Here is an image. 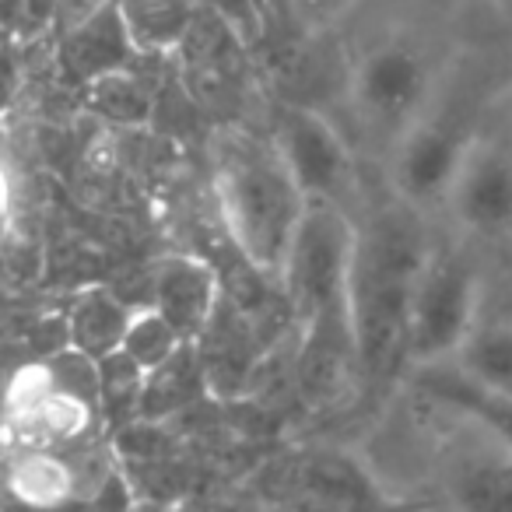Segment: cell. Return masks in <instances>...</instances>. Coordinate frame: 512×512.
Here are the masks:
<instances>
[{"mask_svg": "<svg viewBox=\"0 0 512 512\" xmlns=\"http://www.w3.org/2000/svg\"><path fill=\"white\" fill-rule=\"evenodd\" d=\"M484 306L481 267L467 246L449 235H432L404 323V372L449 362L470 334Z\"/></svg>", "mask_w": 512, "mask_h": 512, "instance_id": "5b68a950", "label": "cell"}, {"mask_svg": "<svg viewBox=\"0 0 512 512\" xmlns=\"http://www.w3.org/2000/svg\"><path fill=\"white\" fill-rule=\"evenodd\" d=\"M4 488L25 505H64L81 495L74 463L60 449H18L4 470Z\"/></svg>", "mask_w": 512, "mask_h": 512, "instance_id": "e0dca14e", "label": "cell"}, {"mask_svg": "<svg viewBox=\"0 0 512 512\" xmlns=\"http://www.w3.org/2000/svg\"><path fill=\"white\" fill-rule=\"evenodd\" d=\"M362 0H292V15L302 32L316 36V32H330L341 25Z\"/></svg>", "mask_w": 512, "mask_h": 512, "instance_id": "603a6c76", "label": "cell"}, {"mask_svg": "<svg viewBox=\"0 0 512 512\" xmlns=\"http://www.w3.org/2000/svg\"><path fill=\"white\" fill-rule=\"evenodd\" d=\"M299 488L309 491L316 502H334V505L386 502L376 477L358 460H351V453H334V449L309 453L299 463Z\"/></svg>", "mask_w": 512, "mask_h": 512, "instance_id": "ac0fdd59", "label": "cell"}, {"mask_svg": "<svg viewBox=\"0 0 512 512\" xmlns=\"http://www.w3.org/2000/svg\"><path fill=\"white\" fill-rule=\"evenodd\" d=\"M123 25L144 57H172L200 15V0H116Z\"/></svg>", "mask_w": 512, "mask_h": 512, "instance_id": "5bb4252c", "label": "cell"}, {"mask_svg": "<svg viewBox=\"0 0 512 512\" xmlns=\"http://www.w3.org/2000/svg\"><path fill=\"white\" fill-rule=\"evenodd\" d=\"M442 214L463 239H512V88L484 102Z\"/></svg>", "mask_w": 512, "mask_h": 512, "instance_id": "8992f818", "label": "cell"}, {"mask_svg": "<svg viewBox=\"0 0 512 512\" xmlns=\"http://www.w3.org/2000/svg\"><path fill=\"white\" fill-rule=\"evenodd\" d=\"M81 92H85L88 113L113 127H144L155 116V88L137 64L102 74V78L88 81Z\"/></svg>", "mask_w": 512, "mask_h": 512, "instance_id": "d6986e66", "label": "cell"}, {"mask_svg": "<svg viewBox=\"0 0 512 512\" xmlns=\"http://www.w3.org/2000/svg\"><path fill=\"white\" fill-rule=\"evenodd\" d=\"M207 165L214 207L228 239L235 242L249 271L278 288L281 264L309 204L281 151L271 137L246 127H221L211 137Z\"/></svg>", "mask_w": 512, "mask_h": 512, "instance_id": "7a4b0ae2", "label": "cell"}, {"mask_svg": "<svg viewBox=\"0 0 512 512\" xmlns=\"http://www.w3.org/2000/svg\"><path fill=\"white\" fill-rule=\"evenodd\" d=\"M221 278L214 264L193 253H172L151 267V306L176 327L183 341H197L221 306Z\"/></svg>", "mask_w": 512, "mask_h": 512, "instance_id": "30bf717a", "label": "cell"}, {"mask_svg": "<svg viewBox=\"0 0 512 512\" xmlns=\"http://www.w3.org/2000/svg\"><path fill=\"white\" fill-rule=\"evenodd\" d=\"M449 60L432 43L397 29L372 39L348 74V109L358 130L390 151V144L432 102Z\"/></svg>", "mask_w": 512, "mask_h": 512, "instance_id": "277c9868", "label": "cell"}, {"mask_svg": "<svg viewBox=\"0 0 512 512\" xmlns=\"http://www.w3.org/2000/svg\"><path fill=\"white\" fill-rule=\"evenodd\" d=\"M484 102L488 95H481L474 78L456 71V64L449 60L432 102L386 151L390 197L414 207L425 218L442 214L449 183H453L463 148L481 120Z\"/></svg>", "mask_w": 512, "mask_h": 512, "instance_id": "3957f363", "label": "cell"}, {"mask_svg": "<svg viewBox=\"0 0 512 512\" xmlns=\"http://www.w3.org/2000/svg\"><path fill=\"white\" fill-rule=\"evenodd\" d=\"M204 397H211V390H207L197 348H193V341H183L162 365L144 372L137 421L162 425V421L176 418L179 411H186Z\"/></svg>", "mask_w": 512, "mask_h": 512, "instance_id": "7c38bea8", "label": "cell"}, {"mask_svg": "<svg viewBox=\"0 0 512 512\" xmlns=\"http://www.w3.org/2000/svg\"><path fill=\"white\" fill-rule=\"evenodd\" d=\"M99 411L109 428H127L137 421L144 369L123 348L102 355L99 362Z\"/></svg>", "mask_w": 512, "mask_h": 512, "instance_id": "ffe728a7", "label": "cell"}, {"mask_svg": "<svg viewBox=\"0 0 512 512\" xmlns=\"http://www.w3.org/2000/svg\"><path fill=\"white\" fill-rule=\"evenodd\" d=\"M267 137L281 151L309 204H334L355 214L362 193L358 158L351 141L327 113L302 102H285L274 113V127Z\"/></svg>", "mask_w": 512, "mask_h": 512, "instance_id": "52a82bcc", "label": "cell"}, {"mask_svg": "<svg viewBox=\"0 0 512 512\" xmlns=\"http://www.w3.org/2000/svg\"><path fill=\"white\" fill-rule=\"evenodd\" d=\"M85 502L102 505V509H134V505H141V498H137L127 467L113 460V463H106L102 474L92 481V491L85 495Z\"/></svg>", "mask_w": 512, "mask_h": 512, "instance_id": "7402d4cb", "label": "cell"}, {"mask_svg": "<svg viewBox=\"0 0 512 512\" xmlns=\"http://www.w3.org/2000/svg\"><path fill=\"white\" fill-rule=\"evenodd\" d=\"M102 414L64 393L43 358L18 365L4 386V432L18 449H64L81 442Z\"/></svg>", "mask_w": 512, "mask_h": 512, "instance_id": "ba28073f", "label": "cell"}, {"mask_svg": "<svg viewBox=\"0 0 512 512\" xmlns=\"http://www.w3.org/2000/svg\"><path fill=\"white\" fill-rule=\"evenodd\" d=\"M141 60L148 57L137 53L127 25H123L120 11H116V0H99L95 8H88L81 18H74L57 46L60 71L78 88H85L88 81L102 78L109 71L141 64Z\"/></svg>", "mask_w": 512, "mask_h": 512, "instance_id": "9c48e42d", "label": "cell"}, {"mask_svg": "<svg viewBox=\"0 0 512 512\" xmlns=\"http://www.w3.org/2000/svg\"><path fill=\"white\" fill-rule=\"evenodd\" d=\"M484 439V435H481ZM449 502L460 509H512V453L484 439L477 453H467V460L456 463L449 474Z\"/></svg>", "mask_w": 512, "mask_h": 512, "instance_id": "2e32d148", "label": "cell"}, {"mask_svg": "<svg viewBox=\"0 0 512 512\" xmlns=\"http://www.w3.org/2000/svg\"><path fill=\"white\" fill-rule=\"evenodd\" d=\"M432 242V218L397 197L355 218L348 267V316L358 379L386 383L404 372V323L414 278Z\"/></svg>", "mask_w": 512, "mask_h": 512, "instance_id": "6da1fadb", "label": "cell"}, {"mask_svg": "<svg viewBox=\"0 0 512 512\" xmlns=\"http://www.w3.org/2000/svg\"><path fill=\"white\" fill-rule=\"evenodd\" d=\"M130 316H134V306H127L113 288H81L64 316L67 344L99 362L102 355L123 344Z\"/></svg>", "mask_w": 512, "mask_h": 512, "instance_id": "9a60e30c", "label": "cell"}, {"mask_svg": "<svg viewBox=\"0 0 512 512\" xmlns=\"http://www.w3.org/2000/svg\"><path fill=\"white\" fill-rule=\"evenodd\" d=\"M449 362L477 386L512 400V313H491L481 306L474 327Z\"/></svg>", "mask_w": 512, "mask_h": 512, "instance_id": "4fadbf2b", "label": "cell"}, {"mask_svg": "<svg viewBox=\"0 0 512 512\" xmlns=\"http://www.w3.org/2000/svg\"><path fill=\"white\" fill-rule=\"evenodd\" d=\"M407 386H411L421 400H428V404L439 407V411L474 425L484 439H491L495 446H502L505 453H512V400L509 397L477 386L474 379L463 376L453 362L407 369Z\"/></svg>", "mask_w": 512, "mask_h": 512, "instance_id": "8fae6325", "label": "cell"}, {"mask_svg": "<svg viewBox=\"0 0 512 512\" xmlns=\"http://www.w3.org/2000/svg\"><path fill=\"white\" fill-rule=\"evenodd\" d=\"M179 344H183V337L176 334V327L148 302V306H134V316H130L120 348L148 372L155 365H162Z\"/></svg>", "mask_w": 512, "mask_h": 512, "instance_id": "44dd1931", "label": "cell"}]
</instances>
